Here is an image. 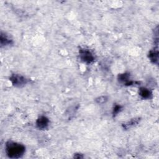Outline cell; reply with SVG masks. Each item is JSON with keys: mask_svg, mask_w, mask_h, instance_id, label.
<instances>
[{"mask_svg": "<svg viewBox=\"0 0 159 159\" xmlns=\"http://www.w3.org/2000/svg\"><path fill=\"white\" fill-rule=\"evenodd\" d=\"M122 109V106L120 105L119 104H116L115 105V106L113 108V111H112V114L113 115L115 116H116Z\"/></svg>", "mask_w": 159, "mask_h": 159, "instance_id": "30bf717a", "label": "cell"}, {"mask_svg": "<svg viewBox=\"0 0 159 159\" xmlns=\"http://www.w3.org/2000/svg\"><path fill=\"white\" fill-rule=\"evenodd\" d=\"M12 43V40L6 34L1 33V45L2 46H6L10 45Z\"/></svg>", "mask_w": 159, "mask_h": 159, "instance_id": "ba28073f", "label": "cell"}, {"mask_svg": "<svg viewBox=\"0 0 159 159\" xmlns=\"http://www.w3.org/2000/svg\"><path fill=\"white\" fill-rule=\"evenodd\" d=\"M25 152V147L24 145L8 141L6 144V153L9 158H19L22 157Z\"/></svg>", "mask_w": 159, "mask_h": 159, "instance_id": "6da1fadb", "label": "cell"}, {"mask_svg": "<svg viewBox=\"0 0 159 159\" xmlns=\"http://www.w3.org/2000/svg\"><path fill=\"white\" fill-rule=\"evenodd\" d=\"M139 120H140V119L139 118H137V119H131L130 121H129V122H127V123H125V124H124L123 125H124V127L125 128V129H129V128H130V127H133V126H134L135 125H136V124H138V122H139Z\"/></svg>", "mask_w": 159, "mask_h": 159, "instance_id": "9c48e42d", "label": "cell"}, {"mask_svg": "<svg viewBox=\"0 0 159 159\" xmlns=\"http://www.w3.org/2000/svg\"><path fill=\"white\" fill-rule=\"evenodd\" d=\"M148 58L150 61L154 64H158V48H154L151 50L148 53Z\"/></svg>", "mask_w": 159, "mask_h": 159, "instance_id": "8992f818", "label": "cell"}, {"mask_svg": "<svg viewBox=\"0 0 159 159\" xmlns=\"http://www.w3.org/2000/svg\"><path fill=\"white\" fill-rule=\"evenodd\" d=\"M139 93V95L143 99H150L152 96V93L151 91L149 90L148 88H146L144 87L140 88Z\"/></svg>", "mask_w": 159, "mask_h": 159, "instance_id": "52a82bcc", "label": "cell"}, {"mask_svg": "<svg viewBox=\"0 0 159 159\" xmlns=\"http://www.w3.org/2000/svg\"><path fill=\"white\" fill-rule=\"evenodd\" d=\"M12 84L16 87H22L27 84L28 80L24 76L18 75V74H13L9 78Z\"/></svg>", "mask_w": 159, "mask_h": 159, "instance_id": "7a4b0ae2", "label": "cell"}, {"mask_svg": "<svg viewBox=\"0 0 159 159\" xmlns=\"http://www.w3.org/2000/svg\"><path fill=\"white\" fill-rule=\"evenodd\" d=\"M77 155H78V156H76V155H74V158H83V157L82 156V155H81V154H80V153H78Z\"/></svg>", "mask_w": 159, "mask_h": 159, "instance_id": "8fae6325", "label": "cell"}, {"mask_svg": "<svg viewBox=\"0 0 159 159\" xmlns=\"http://www.w3.org/2000/svg\"><path fill=\"white\" fill-rule=\"evenodd\" d=\"M118 79L120 82L124 83L125 85L129 86L133 84V81L130 80V76L129 73H125L120 74L118 76Z\"/></svg>", "mask_w": 159, "mask_h": 159, "instance_id": "5b68a950", "label": "cell"}, {"mask_svg": "<svg viewBox=\"0 0 159 159\" xmlns=\"http://www.w3.org/2000/svg\"><path fill=\"white\" fill-rule=\"evenodd\" d=\"M48 124L49 120L45 116H40L36 121V125L40 130L47 129L48 126Z\"/></svg>", "mask_w": 159, "mask_h": 159, "instance_id": "277c9868", "label": "cell"}, {"mask_svg": "<svg viewBox=\"0 0 159 159\" xmlns=\"http://www.w3.org/2000/svg\"><path fill=\"white\" fill-rule=\"evenodd\" d=\"M80 59L84 63L89 64L94 61V57L91 52L87 49H80L79 52Z\"/></svg>", "mask_w": 159, "mask_h": 159, "instance_id": "3957f363", "label": "cell"}]
</instances>
